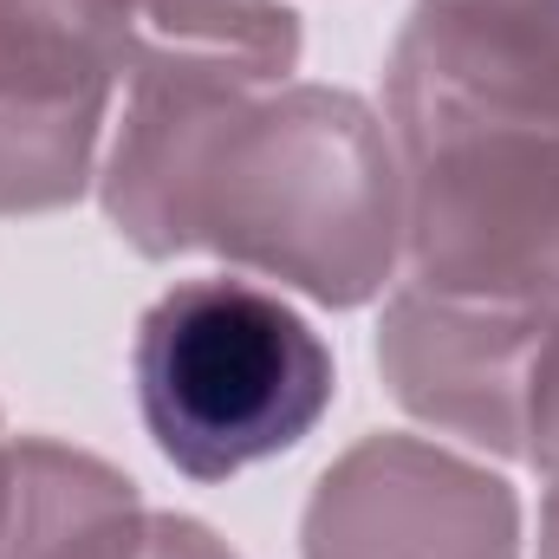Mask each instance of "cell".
Returning a JSON list of instances; mask_svg holds the SVG:
<instances>
[{"mask_svg": "<svg viewBox=\"0 0 559 559\" xmlns=\"http://www.w3.org/2000/svg\"><path fill=\"white\" fill-rule=\"evenodd\" d=\"M527 436H534V462L554 475L559 488V312L540 338V358H534V384H527Z\"/></svg>", "mask_w": 559, "mask_h": 559, "instance_id": "cell-7", "label": "cell"}, {"mask_svg": "<svg viewBox=\"0 0 559 559\" xmlns=\"http://www.w3.org/2000/svg\"><path fill=\"white\" fill-rule=\"evenodd\" d=\"M131 0H0V209L79 195Z\"/></svg>", "mask_w": 559, "mask_h": 559, "instance_id": "cell-3", "label": "cell"}, {"mask_svg": "<svg viewBox=\"0 0 559 559\" xmlns=\"http://www.w3.org/2000/svg\"><path fill=\"white\" fill-rule=\"evenodd\" d=\"M138 411L189 481L286 455L332 404L325 338L254 280H182L138 325Z\"/></svg>", "mask_w": 559, "mask_h": 559, "instance_id": "cell-2", "label": "cell"}, {"mask_svg": "<svg viewBox=\"0 0 559 559\" xmlns=\"http://www.w3.org/2000/svg\"><path fill=\"white\" fill-rule=\"evenodd\" d=\"M312 559H514V501L501 481L455 468L411 442L358 449L325 475L312 521Z\"/></svg>", "mask_w": 559, "mask_h": 559, "instance_id": "cell-5", "label": "cell"}, {"mask_svg": "<svg viewBox=\"0 0 559 559\" xmlns=\"http://www.w3.org/2000/svg\"><path fill=\"white\" fill-rule=\"evenodd\" d=\"M143 254L215 248L352 306L384 286L397 182L378 124L338 92L261 105L248 79L131 66V118L105 182Z\"/></svg>", "mask_w": 559, "mask_h": 559, "instance_id": "cell-1", "label": "cell"}, {"mask_svg": "<svg viewBox=\"0 0 559 559\" xmlns=\"http://www.w3.org/2000/svg\"><path fill=\"white\" fill-rule=\"evenodd\" d=\"M397 124L559 131V0H423L397 66Z\"/></svg>", "mask_w": 559, "mask_h": 559, "instance_id": "cell-4", "label": "cell"}, {"mask_svg": "<svg viewBox=\"0 0 559 559\" xmlns=\"http://www.w3.org/2000/svg\"><path fill=\"white\" fill-rule=\"evenodd\" d=\"M138 559H228V554H222L202 527H189V521H150Z\"/></svg>", "mask_w": 559, "mask_h": 559, "instance_id": "cell-8", "label": "cell"}, {"mask_svg": "<svg viewBox=\"0 0 559 559\" xmlns=\"http://www.w3.org/2000/svg\"><path fill=\"white\" fill-rule=\"evenodd\" d=\"M554 312L559 306H495L449 293L397 299L384 332L397 397L423 417L468 429L475 442L514 449L527 436V384Z\"/></svg>", "mask_w": 559, "mask_h": 559, "instance_id": "cell-6", "label": "cell"}]
</instances>
